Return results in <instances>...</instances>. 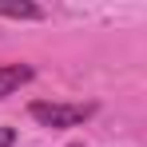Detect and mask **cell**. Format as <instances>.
Instances as JSON below:
<instances>
[{"mask_svg": "<svg viewBox=\"0 0 147 147\" xmlns=\"http://www.w3.org/2000/svg\"><path fill=\"white\" fill-rule=\"evenodd\" d=\"M0 20H44V8L40 4H0Z\"/></svg>", "mask_w": 147, "mask_h": 147, "instance_id": "obj_3", "label": "cell"}, {"mask_svg": "<svg viewBox=\"0 0 147 147\" xmlns=\"http://www.w3.org/2000/svg\"><path fill=\"white\" fill-rule=\"evenodd\" d=\"M68 147H84V143H68Z\"/></svg>", "mask_w": 147, "mask_h": 147, "instance_id": "obj_5", "label": "cell"}, {"mask_svg": "<svg viewBox=\"0 0 147 147\" xmlns=\"http://www.w3.org/2000/svg\"><path fill=\"white\" fill-rule=\"evenodd\" d=\"M32 119L40 127H52V131H64V127H80L96 115V103H56V99H36L32 107Z\"/></svg>", "mask_w": 147, "mask_h": 147, "instance_id": "obj_1", "label": "cell"}, {"mask_svg": "<svg viewBox=\"0 0 147 147\" xmlns=\"http://www.w3.org/2000/svg\"><path fill=\"white\" fill-rule=\"evenodd\" d=\"M16 143V131L12 127H0V147H12Z\"/></svg>", "mask_w": 147, "mask_h": 147, "instance_id": "obj_4", "label": "cell"}, {"mask_svg": "<svg viewBox=\"0 0 147 147\" xmlns=\"http://www.w3.org/2000/svg\"><path fill=\"white\" fill-rule=\"evenodd\" d=\"M32 76H36L32 64H0V99L20 92L24 84H32Z\"/></svg>", "mask_w": 147, "mask_h": 147, "instance_id": "obj_2", "label": "cell"}]
</instances>
